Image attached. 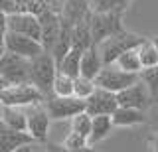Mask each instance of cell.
Instances as JSON below:
<instances>
[{
	"instance_id": "6da1fadb",
	"label": "cell",
	"mask_w": 158,
	"mask_h": 152,
	"mask_svg": "<svg viewBox=\"0 0 158 152\" xmlns=\"http://www.w3.org/2000/svg\"><path fill=\"white\" fill-rule=\"evenodd\" d=\"M142 42H144V38H140L138 34H132V32L125 30V32H121V34H117V36L105 40L103 43H99L97 47H99V51H101L103 63H105V65H111V63H115L125 51L136 50Z\"/></svg>"
},
{
	"instance_id": "7a4b0ae2",
	"label": "cell",
	"mask_w": 158,
	"mask_h": 152,
	"mask_svg": "<svg viewBox=\"0 0 158 152\" xmlns=\"http://www.w3.org/2000/svg\"><path fill=\"white\" fill-rule=\"evenodd\" d=\"M0 75L6 79L8 85L32 83V60L6 51L0 57Z\"/></svg>"
},
{
	"instance_id": "3957f363",
	"label": "cell",
	"mask_w": 158,
	"mask_h": 152,
	"mask_svg": "<svg viewBox=\"0 0 158 152\" xmlns=\"http://www.w3.org/2000/svg\"><path fill=\"white\" fill-rule=\"evenodd\" d=\"M56 77H57V63L52 53L44 51L42 55L32 60V83L46 97H49L53 93Z\"/></svg>"
},
{
	"instance_id": "277c9868",
	"label": "cell",
	"mask_w": 158,
	"mask_h": 152,
	"mask_svg": "<svg viewBox=\"0 0 158 152\" xmlns=\"http://www.w3.org/2000/svg\"><path fill=\"white\" fill-rule=\"evenodd\" d=\"M138 81H140V73H128L121 69L117 63H111V65H105L101 69V73L95 79V85L111 93H121Z\"/></svg>"
},
{
	"instance_id": "5b68a950",
	"label": "cell",
	"mask_w": 158,
	"mask_h": 152,
	"mask_svg": "<svg viewBox=\"0 0 158 152\" xmlns=\"http://www.w3.org/2000/svg\"><path fill=\"white\" fill-rule=\"evenodd\" d=\"M125 32L123 28V12H93L91 16V36L93 43L99 46L109 38Z\"/></svg>"
},
{
	"instance_id": "8992f818",
	"label": "cell",
	"mask_w": 158,
	"mask_h": 152,
	"mask_svg": "<svg viewBox=\"0 0 158 152\" xmlns=\"http://www.w3.org/2000/svg\"><path fill=\"white\" fill-rule=\"evenodd\" d=\"M46 101V95L38 89L34 83H20V85H8L0 95V103L10 107H32Z\"/></svg>"
},
{
	"instance_id": "52a82bcc",
	"label": "cell",
	"mask_w": 158,
	"mask_h": 152,
	"mask_svg": "<svg viewBox=\"0 0 158 152\" xmlns=\"http://www.w3.org/2000/svg\"><path fill=\"white\" fill-rule=\"evenodd\" d=\"M48 109V115L52 121H67L77 117L79 113H85L87 109V101L85 99H79V97H57V95H49L44 101Z\"/></svg>"
},
{
	"instance_id": "ba28073f",
	"label": "cell",
	"mask_w": 158,
	"mask_h": 152,
	"mask_svg": "<svg viewBox=\"0 0 158 152\" xmlns=\"http://www.w3.org/2000/svg\"><path fill=\"white\" fill-rule=\"evenodd\" d=\"M26 115H28V132L32 134V138L36 142H46L49 132V121H52L46 105L40 103V105L26 107Z\"/></svg>"
},
{
	"instance_id": "9c48e42d",
	"label": "cell",
	"mask_w": 158,
	"mask_h": 152,
	"mask_svg": "<svg viewBox=\"0 0 158 152\" xmlns=\"http://www.w3.org/2000/svg\"><path fill=\"white\" fill-rule=\"evenodd\" d=\"M117 99H118V107H128V109L144 111L152 103V95H150V89L146 87V83L140 79L138 83L131 85L128 89L117 93Z\"/></svg>"
},
{
	"instance_id": "30bf717a",
	"label": "cell",
	"mask_w": 158,
	"mask_h": 152,
	"mask_svg": "<svg viewBox=\"0 0 158 152\" xmlns=\"http://www.w3.org/2000/svg\"><path fill=\"white\" fill-rule=\"evenodd\" d=\"M8 32L34 38L42 43V22L36 14H8Z\"/></svg>"
},
{
	"instance_id": "8fae6325",
	"label": "cell",
	"mask_w": 158,
	"mask_h": 152,
	"mask_svg": "<svg viewBox=\"0 0 158 152\" xmlns=\"http://www.w3.org/2000/svg\"><path fill=\"white\" fill-rule=\"evenodd\" d=\"M6 51L22 55V57H28V60H34V57L42 55L46 50H44V46L38 40H34V38L8 32L6 34Z\"/></svg>"
},
{
	"instance_id": "7c38bea8",
	"label": "cell",
	"mask_w": 158,
	"mask_h": 152,
	"mask_svg": "<svg viewBox=\"0 0 158 152\" xmlns=\"http://www.w3.org/2000/svg\"><path fill=\"white\" fill-rule=\"evenodd\" d=\"M118 109V99L117 93H111L107 89H101L97 87L95 93L87 99V113L91 117H99V115H109L113 117V113Z\"/></svg>"
},
{
	"instance_id": "4fadbf2b",
	"label": "cell",
	"mask_w": 158,
	"mask_h": 152,
	"mask_svg": "<svg viewBox=\"0 0 158 152\" xmlns=\"http://www.w3.org/2000/svg\"><path fill=\"white\" fill-rule=\"evenodd\" d=\"M40 22H42V46L49 53L57 42L59 32H61V16L56 10H48L40 16Z\"/></svg>"
},
{
	"instance_id": "5bb4252c",
	"label": "cell",
	"mask_w": 158,
	"mask_h": 152,
	"mask_svg": "<svg viewBox=\"0 0 158 152\" xmlns=\"http://www.w3.org/2000/svg\"><path fill=\"white\" fill-rule=\"evenodd\" d=\"M59 16H61L63 22L71 24V26L75 28L77 24L85 22V20H89V18L93 16L91 2H89V0H65Z\"/></svg>"
},
{
	"instance_id": "9a60e30c",
	"label": "cell",
	"mask_w": 158,
	"mask_h": 152,
	"mask_svg": "<svg viewBox=\"0 0 158 152\" xmlns=\"http://www.w3.org/2000/svg\"><path fill=\"white\" fill-rule=\"evenodd\" d=\"M0 8L6 14H36V16L52 10L48 0H0Z\"/></svg>"
},
{
	"instance_id": "2e32d148",
	"label": "cell",
	"mask_w": 158,
	"mask_h": 152,
	"mask_svg": "<svg viewBox=\"0 0 158 152\" xmlns=\"http://www.w3.org/2000/svg\"><path fill=\"white\" fill-rule=\"evenodd\" d=\"M34 142L36 140L32 138L30 132L14 130L0 121V152H16L20 146L34 144Z\"/></svg>"
},
{
	"instance_id": "e0dca14e",
	"label": "cell",
	"mask_w": 158,
	"mask_h": 152,
	"mask_svg": "<svg viewBox=\"0 0 158 152\" xmlns=\"http://www.w3.org/2000/svg\"><path fill=\"white\" fill-rule=\"evenodd\" d=\"M103 67H105V63H103L101 51H99L97 46H93V47H89V50H85V53H83V57H81L79 77H87V79L95 81Z\"/></svg>"
},
{
	"instance_id": "ac0fdd59",
	"label": "cell",
	"mask_w": 158,
	"mask_h": 152,
	"mask_svg": "<svg viewBox=\"0 0 158 152\" xmlns=\"http://www.w3.org/2000/svg\"><path fill=\"white\" fill-rule=\"evenodd\" d=\"M0 121L14 130L28 132V115L24 107H10L0 103Z\"/></svg>"
},
{
	"instance_id": "d6986e66",
	"label": "cell",
	"mask_w": 158,
	"mask_h": 152,
	"mask_svg": "<svg viewBox=\"0 0 158 152\" xmlns=\"http://www.w3.org/2000/svg\"><path fill=\"white\" fill-rule=\"evenodd\" d=\"M83 53H85V50H81V47H71V51H69L67 55L61 60V63L57 65V71H61V73H65V75L73 77V79H77L79 69H81Z\"/></svg>"
},
{
	"instance_id": "ffe728a7",
	"label": "cell",
	"mask_w": 158,
	"mask_h": 152,
	"mask_svg": "<svg viewBox=\"0 0 158 152\" xmlns=\"http://www.w3.org/2000/svg\"><path fill=\"white\" fill-rule=\"evenodd\" d=\"M144 122V111L128 109V107H118L113 113V125L115 126H132Z\"/></svg>"
},
{
	"instance_id": "44dd1931",
	"label": "cell",
	"mask_w": 158,
	"mask_h": 152,
	"mask_svg": "<svg viewBox=\"0 0 158 152\" xmlns=\"http://www.w3.org/2000/svg\"><path fill=\"white\" fill-rule=\"evenodd\" d=\"M113 126H115V125H113V117H109V115L93 117V126H91V134H89V144H95V142L107 138Z\"/></svg>"
},
{
	"instance_id": "7402d4cb",
	"label": "cell",
	"mask_w": 158,
	"mask_h": 152,
	"mask_svg": "<svg viewBox=\"0 0 158 152\" xmlns=\"http://www.w3.org/2000/svg\"><path fill=\"white\" fill-rule=\"evenodd\" d=\"M138 57H140L142 69H152V67H158V47L154 42L144 40L140 46L136 47Z\"/></svg>"
},
{
	"instance_id": "603a6c76",
	"label": "cell",
	"mask_w": 158,
	"mask_h": 152,
	"mask_svg": "<svg viewBox=\"0 0 158 152\" xmlns=\"http://www.w3.org/2000/svg\"><path fill=\"white\" fill-rule=\"evenodd\" d=\"M115 63L121 67V69H125V71H128V73H140V71H142V63H140V57H138V51H136V50L125 51Z\"/></svg>"
},
{
	"instance_id": "cb8c5ba5",
	"label": "cell",
	"mask_w": 158,
	"mask_h": 152,
	"mask_svg": "<svg viewBox=\"0 0 158 152\" xmlns=\"http://www.w3.org/2000/svg\"><path fill=\"white\" fill-rule=\"evenodd\" d=\"M73 91H75V79L65 75V73H61V71H57L56 83H53V95H57V97H73Z\"/></svg>"
},
{
	"instance_id": "d4e9b609",
	"label": "cell",
	"mask_w": 158,
	"mask_h": 152,
	"mask_svg": "<svg viewBox=\"0 0 158 152\" xmlns=\"http://www.w3.org/2000/svg\"><path fill=\"white\" fill-rule=\"evenodd\" d=\"M93 12H123L131 0H89Z\"/></svg>"
},
{
	"instance_id": "484cf974",
	"label": "cell",
	"mask_w": 158,
	"mask_h": 152,
	"mask_svg": "<svg viewBox=\"0 0 158 152\" xmlns=\"http://www.w3.org/2000/svg\"><path fill=\"white\" fill-rule=\"evenodd\" d=\"M91 126H93V117L89 115L87 111L79 113L77 117L71 119V130L79 132V134H83V136H87V138H89V134H91Z\"/></svg>"
},
{
	"instance_id": "4316f807",
	"label": "cell",
	"mask_w": 158,
	"mask_h": 152,
	"mask_svg": "<svg viewBox=\"0 0 158 152\" xmlns=\"http://www.w3.org/2000/svg\"><path fill=\"white\" fill-rule=\"evenodd\" d=\"M97 89V85H95V81H91V79H87V77H77L75 79V91H73V95L79 97V99H89V97L95 93Z\"/></svg>"
},
{
	"instance_id": "83f0119b",
	"label": "cell",
	"mask_w": 158,
	"mask_h": 152,
	"mask_svg": "<svg viewBox=\"0 0 158 152\" xmlns=\"http://www.w3.org/2000/svg\"><path fill=\"white\" fill-rule=\"evenodd\" d=\"M61 144L65 146V148L81 150V148H87V146H89V138H87V136H83V134H79V132L69 130L67 134H65V138H63Z\"/></svg>"
},
{
	"instance_id": "f1b7e54d",
	"label": "cell",
	"mask_w": 158,
	"mask_h": 152,
	"mask_svg": "<svg viewBox=\"0 0 158 152\" xmlns=\"http://www.w3.org/2000/svg\"><path fill=\"white\" fill-rule=\"evenodd\" d=\"M140 79L146 83V87L150 89L152 99L158 97V67H152V69H142L140 71Z\"/></svg>"
},
{
	"instance_id": "f546056e",
	"label": "cell",
	"mask_w": 158,
	"mask_h": 152,
	"mask_svg": "<svg viewBox=\"0 0 158 152\" xmlns=\"http://www.w3.org/2000/svg\"><path fill=\"white\" fill-rule=\"evenodd\" d=\"M46 152H97L93 148H81V150H73V148H65L63 144H57V142H48L46 144Z\"/></svg>"
},
{
	"instance_id": "4dcf8cb0",
	"label": "cell",
	"mask_w": 158,
	"mask_h": 152,
	"mask_svg": "<svg viewBox=\"0 0 158 152\" xmlns=\"http://www.w3.org/2000/svg\"><path fill=\"white\" fill-rule=\"evenodd\" d=\"M8 34V14L0 8V36H6Z\"/></svg>"
},
{
	"instance_id": "1f68e13d",
	"label": "cell",
	"mask_w": 158,
	"mask_h": 152,
	"mask_svg": "<svg viewBox=\"0 0 158 152\" xmlns=\"http://www.w3.org/2000/svg\"><path fill=\"white\" fill-rule=\"evenodd\" d=\"M16 152H36V144H26V146H20Z\"/></svg>"
},
{
	"instance_id": "d6a6232c",
	"label": "cell",
	"mask_w": 158,
	"mask_h": 152,
	"mask_svg": "<svg viewBox=\"0 0 158 152\" xmlns=\"http://www.w3.org/2000/svg\"><path fill=\"white\" fill-rule=\"evenodd\" d=\"M6 87H8V83H6V79H4V77L0 75V95H2V91L6 89Z\"/></svg>"
},
{
	"instance_id": "836d02e7",
	"label": "cell",
	"mask_w": 158,
	"mask_h": 152,
	"mask_svg": "<svg viewBox=\"0 0 158 152\" xmlns=\"http://www.w3.org/2000/svg\"><path fill=\"white\" fill-rule=\"evenodd\" d=\"M152 152H158V136H154L152 140Z\"/></svg>"
},
{
	"instance_id": "e575fe53",
	"label": "cell",
	"mask_w": 158,
	"mask_h": 152,
	"mask_svg": "<svg viewBox=\"0 0 158 152\" xmlns=\"http://www.w3.org/2000/svg\"><path fill=\"white\" fill-rule=\"evenodd\" d=\"M154 43H156V47H158V38H156V40H154Z\"/></svg>"
}]
</instances>
